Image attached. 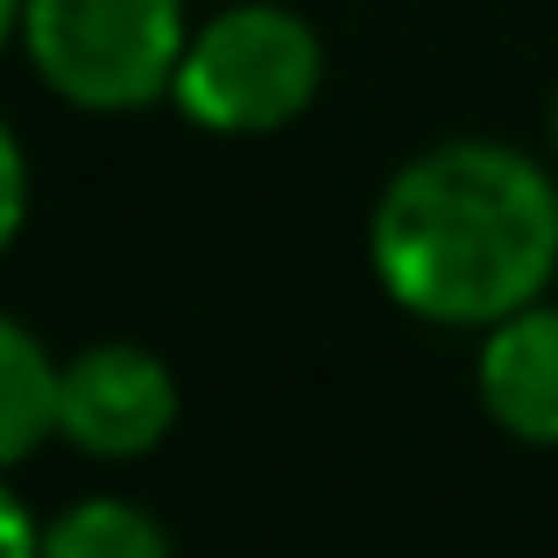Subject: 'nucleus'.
<instances>
[{
  "label": "nucleus",
  "mask_w": 558,
  "mask_h": 558,
  "mask_svg": "<svg viewBox=\"0 0 558 558\" xmlns=\"http://www.w3.org/2000/svg\"><path fill=\"white\" fill-rule=\"evenodd\" d=\"M368 269L424 326H495L558 276V178L509 142H438L381 184Z\"/></svg>",
  "instance_id": "1"
},
{
  "label": "nucleus",
  "mask_w": 558,
  "mask_h": 558,
  "mask_svg": "<svg viewBox=\"0 0 558 558\" xmlns=\"http://www.w3.org/2000/svg\"><path fill=\"white\" fill-rule=\"evenodd\" d=\"M326 85V43L298 8L276 0H241V8L213 14L191 28L178 78H170V107L205 135L255 142L276 128L304 121Z\"/></svg>",
  "instance_id": "2"
},
{
  "label": "nucleus",
  "mask_w": 558,
  "mask_h": 558,
  "mask_svg": "<svg viewBox=\"0 0 558 558\" xmlns=\"http://www.w3.org/2000/svg\"><path fill=\"white\" fill-rule=\"evenodd\" d=\"M191 43L184 0H28L22 50L78 113H142L170 99Z\"/></svg>",
  "instance_id": "3"
},
{
  "label": "nucleus",
  "mask_w": 558,
  "mask_h": 558,
  "mask_svg": "<svg viewBox=\"0 0 558 558\" xmlns=\"http://www.w3.org/2000/svg\"><path fill=\"white\" fill-rule=\"evenodd\" d=\"M178 432V375L142 340H93L57 368V438L85 460H149Z\"/></svg>",
  "instance_id": "4"
},
{
  "label": "nucleus",
  "mask_w": 558,
  "mask_h": 558,
  "mask_svg": "<svg viewBox=\"0 0 558 558\" xmlns=\"http://www.w3.org/2000/svg\"><path fill=\"white\" fill-rule=\"evenodd\" d=\"M474 389L495 432L517 446H558V304L531 298L523 312L481 326Z\"/></svg>",
  "instance_id": "5"
},
{
  "label": "nucleus",
  "mask_w": 558,
  "mask_h": 558,
  "mask_svg": "<svg viewBox=\"0 0 558 558\" xmlns=\"http://www.w3.org/2000/svg\"><path fill=\"white\" fill-rule=\"evenodd\" d=\"M57 438V361L14 312H0V474Z\"/></svg>",
  "instance_id": "6"
},
{
  "label": "nucleus",
  "mask_w": 558,
  "mask_h": 558,
  "mask_svg": "<svg viewBox=\"0 0 558 558\" xmlns=\"http://www.w3.org/2000/svg\"><path fill=\"white\" fill-rule=\"evenodd\" d=\"M43 551L57 558H163L170 531L156 517H142L135 502H113V495H85L78 509L43 531Z\"/></svg>",
  "instance_id": "7"
},
{
  "label": "nucleus",
  "mask_w": 558,
  "mask_h": 558,
  "mask_svg": "<svg viewBox=\"0 0 558 558\" xmlns=\"http://www.w3.org/2000/svg\"><path fill=\"white\" fill-rule=\"evenodd\" d=\"M22 219H28V156H22V142H14V128L0 121V255L14 247Z\"/></svg>",
  "instance_id": "8"
},
{
  "label": "nucleus",
  "mask_w": 558,
  "mask_h": 558,
  "mask_svg": "<svg viewBox=\"0 0 558 558\" xmlns=\"http://www.w3.org/2000/svg\"><path fill=\"white\" fill-rule=\"evenodd\" d=\"M28 551H43V531L28 523V509L14 502V488L0 481V558H28Z\"/></svg>",
  "instance_id": "9"
},
{
  "label": "nucleus",
  "mask_w": 558,
  "mask_h": 558,
  "mask_svg": "<svg viewBox=\"0 0 558 558\" xmlns=\"http://www.w3.org/2000/svg\"><path fill=\"white\" fill-rule=\"evenodd\" d=\"M22 8H28V0H0V50L22 43Z\"/></svg>",
  "instance_id": "10"
},
{
  "label": "nucleus",
  "mask_w": 558,
  "mask_h": 558,
  "mask_svg": "<svg viewBox=\"0 0 558 558\" xmlns=\"http://www.w3.org/2000/svg\"><path fill=\"white\" fill-rule=\"evenodd\" d=\"M551 149H558V93H551Z\"/></svg>",
  "instance_id": "11"
}]
</instances>
